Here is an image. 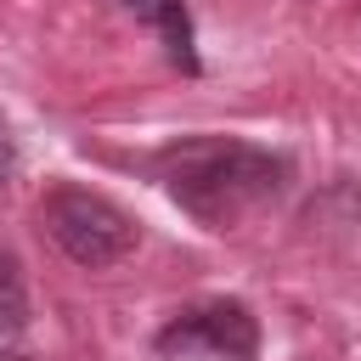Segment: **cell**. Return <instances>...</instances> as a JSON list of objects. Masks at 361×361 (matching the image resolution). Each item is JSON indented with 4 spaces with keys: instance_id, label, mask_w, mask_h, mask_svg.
Masks as SVG:
<instances>
[{
    "instance_id": "6da1fadb",
    "label": "cell",
    "mask_w": 361,
    "mask_h": 361,
    "mask_svg": "<svg viewBox=\"0 0 361 361\" xmlns=\"http://www.w3.org/2000/svg\"><path fill=\"white\" fill-rule=\"evenodd\" d=\"M152 175L197 226L231 231L265 203H276L293 169L282 152L243 135H180L152 152Z\"/></svg>"
},
{
    "instance_id": "7a4b0ae2",
    "label": "cell",
    "mask_w": 361,
    "mask_h": 361,
    "mask_svg": "<svg viewBox=\"0 0 361 361\" xmlns=\"http://www.w3.org/2000/svg\"><path fill=\"white\" fill-rule=\"evenodd\" d=\"M39 220H45V231H51V243L73 259V265H85V271H107V265H118L130 248H135V220L113 203V197H102V192H90V186H51L45 192V203H39Z\"/></svg>"
},
{
    "instance_id": "3957f363",
    "label": "cell",
    "mask_w": 361,
    "mask_h": 361,
    "mask_svg": "<svg viewBox=\"0 0 361 361\" xmlns=\"http://www.w3.org/2000/svg\"><path fill=\"white\" fill-rule=\"evenodd\" d=\"M152 350L164 361H259V316L243 299H197L158 327Z\"/></svg>"
},
{
    "instance_id": "277c9868",
    "label": "cell",
    "mask_w": 361,
    "mask_h": 361,
    "mask_svg": "<svg viewBox=\"0 0 361 361\" xmlns=\"http://www.w3.org/2000/svg\"><path fill=\"white\" fill-rule=\"evenodd\" d=\"M141 28L158 34L164 56L180 68V73H203V56H197V28H192V11L186 0H118Z\"/></svg>"
},
{
    "instance_id": "5b68a950",
    "label": "cell",
    "mask_w": 361,
    "mask_h": 361,
    "mask_svg": "<svg viewBox=\"0 0 361 361\" xmlns=\"http://www.w3.org/2000/svg\"><path fill=\"white\" fill-rule=\"evenodd\" d=\"M28 333V282L11 248H0V350H11Z\"/></svg>"
},
{
    "instance_id": "8992f818",
    "label": "cell",
    "mask_w": 361,
    "mask_h": 361,
    "mask_svg": "<svg viewBox=\"0 0 361 361\" xmlns=\"http://www.w3.org/2000/svg\"><path fill=\"white\" fill-rule=\"evenodd\" d=\"M0 361H34V355H17V350H0Z\"/></svg>"
},
{
    "instance_id": "52a82bcc",
    "label": "cell",
    "mask_w": 361,
    "mask_h": 361,
    "mask_svg": "<svg viewBox=\"0 0 361 361\" xmlns=\"http://www.w3.org/2000/svg\"><path fill=\"white\" fill-rule=\"evenodd\" d=\"M0 152H6V113H0Z\"/></svg>"
}]
</instances>
